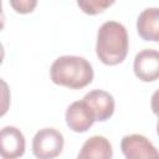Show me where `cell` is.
<instances>
[{
    "label": "cell",
    "instance_id": "cell-1",
    "mask_svg": "<svg viewBox=\"0 0 159 159\" xmlns=\"http://www.w3.org/2000/svg\"><path fill=\"white\" fill-rule=\"evenodd\" d=\"M129 39L125 27L118 21H106L97 31L96 53L97 57L108 66H114L124 61L128 53Z\"/></svg>",
    "mask_w": 159,
    "mask_h": 159
},
{
    "label": "cell",
    "instance_id": "cell-2",
    "mask_svg": "<svg viewBox=\"0 0 159 159\" xmlns=\"http://www.w3.org/2000/svg\"><path fill=\"white\" fill-rule=\"evenodd\" d=\"M92 65L81 56H61L53 61L50 77L53 83L71 89H81L93 80Z\"/></svg>",
    "mask_w": 159,
    "mask_h": 159
},
{
    "label": "cell",
    "instance_id": "cell-3",
    "mask_svg": "<svg viewBox=\"0 0 159 159\" xmlns=\"http://www.w3.org/2000/svg\"><path fill=\"white\" fill-rule=\"evenodd\" d=\"M65 139L55 128L40 129L32 139V153L37 159H55L63 149Z\"/></svg>",
    "mask_w": 159,
    "mask_h": 159
},
{
    "label": "cell",
    "instance_id": "cell-4",
    "mask_svg": "<svg viewBox=\"0 0 159 159\" xmlns=\"http://www.w3.org/2000/svg\"><path fill=\"white\" fill-rule=\"evenodd\" d=\"M120 149L125 159H159V150L142 134L124 135Z\"/></svg>",
    "mask_w": 159,
    "mask_h": 159
},
{
    "label": "cell",
    "instance_id": "cell-5",
    "mask_svg": "<svg viewBox=\"0 0 159 159\" xmlns=\"http://www.w3.org/2000/svg\"><path fill=\"white\" fill-rule=\"evenodd\" d=\"M133 70L135 76L143 82H153L159 78V51L144 48L134 57Z\"/></svg>",
    "mask_w": 159,
    "mask_h": 159
},
{
    "label": "cell",
    "instance_id": "cell-6",
    "mask_svg": "<svg viewBox=\"0 0 159 159\" xmlns=\"http://www.w3.org/2000/svg\"><path fill=\"white\" fill-rule=\"evenodd\" d=\"M96 122L94 114L86 101H76L71 103L66 111V123L76 133L87 132Z\"/></svg>",
    "mask_w": 159,
    "mask_h": 159
},
{
    "label": "cell",
    "instance_id": "cell-7",
    "mask_svg": "<svg viewBox=\"0 0 159 159\" xmlns=\"http://www.w3.org/2000/svg\"><path fill=\"white\" fill-rule=\"evenodd\" d=\"M0 153L2 159H16L25 153V137L16 127H4L0 133Z\"/></svg>",
    "mask_w": 159,
    "mask_h": 159
},
{
    "label": "cell",
    "instance_id": "cell-8",
    "mask_svg": "<svg viewBox=\"0 0 159 159\" xmlns=\"http://www.w3.org/2000/svg\"><path fill=\"white\" fill-rule=\"evenodd\" d=\"M91 107L96 120L106 122L114 113V98L111 93L103 89L89 91L82 98Z\"/></svg>",
    "mask_w": 159,
    "mask_h": 159
},
{
    "label": "cell",
    "instance_id": "cell-9",
    "mask_svg": "<svg viewBox=\"0 0 159 159\" xmlns=\"http://www.w3.org/2000/svg\"><path fill=\"white\" fill-rule=\"evenodd\" d=\"M137 31L143 40L159 42V7H147L139 14Z\"/></svg>",
    "mask_w": 159,
    "mask_h": 159
},
{
    "label": "cell",
    "instance_id": "cell-10",
    "mask_svg": "<svg viewBox=\"0 0 159 159\" xmlns=\"http://www.w3.org/2000/svg\"><path fill=\"white\" fill-rule=\"evenodd\" d=\"M112 155L111 142L106 137L92 135L83 143L77 159H112Z\"/></svg>",
    "mask_w": 159,
    "mask_h": 159
},
{
    "label": "cell",
    "instance_id": "cell-11",
    "mask_svg": "<svg viewBox=\"0 0 159 159\" xmlns=\"http://www.w3.org/2000/svg\"><path fill=\"white\" fill-rule=\"evenodd\" d=\"M77 5L82 9V11L84 14L96 15V14L103 12L107 7L113 5V1H107V0H86V1H77Z\"/></svg>",
    "mask_w": 159,
    "mask_h": 159
},
{
    "label": "cell",
    "instance_id": "cell-12",
    "mask_svg": "<svg viewBox=\"0 0 159 159\" xmlns=\"http://www.w3.org/2000/svg\"><path fill=\"white\" fill-rule=\"evenodd\" d=\"M10 5L15 9L16 12L27 14L34 10V7L37 5V2L35 0H17V1L12 0V1H10Z\"/></svg>",
    "mask_w": 159,
    "mask_h": 159
},
{
    "label": "cell",
    "instance_id": "cell-13",
    "mask_svg": "<svg viewBox=\"0 0 159 159\" xmlns=\"http://www.w3.org/2000/svg\"><path fill=\"white\" fill-rule=\"evenodd\" d=\"M150 107H152L153 113L159 117V89H157L153 93L152 99H150Z\"/></svg>",
    "mask_w": 159,
    "mask_h": 159
},
{
    "label": "cell",
    "instance_id": "cell-14",
    "mask_svg": "<svg viewBox=\"0 0 159 159\" xmlns=\"http://www.w3.org/2000/svg\"><path fill=\"white\" fill-rule=\"evenodd\" d=\"M157 133L159 135V118H158V122H157Z\"/></svg>",
    "mask_w": 159,
    "mask_h": 159
}]
</instances>
